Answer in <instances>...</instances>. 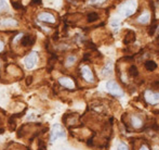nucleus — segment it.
<instances>
[{
	"mask_svg": "<svg viewBox=\"0 0 159 150\" xmlns=\"http://www.w3.org/2000/svg\"><path fill=\"white\" fill-rule=\"evenodd\" d=\"M135 9H136V2L134 0H130V1H127L119 7V12L122 14L123 16H131L135 12Z\"/></svg>",
	"mask_w": 159,
	"mask_h": 150,
	"instance_id": "obj_1",
	"label": "nucleus"
},
{
	"mask_svg": "<svg viewBox=\"0 0 159 150\" xmlns=\"http://www.w3.org/2000/svg\"><path fill=\"white\" fill-rule=\"evenodd\" d=\"M106 88H107V91L112 96H115V97H120V96H122L123 95V91L122 89L120 88L118 84L116 83V82H114V81H109L107 82L106 84Z\"/></svg>",
	"mask_w": 159,
	"mask_h": 150,
	"instance_id": "obj_2",
	"label": "nucleus"
},
{
	"mask_svg": "<svg viewBox=\"0 0 159 150\" xmlns=\"http://www.w3.org/2000/svg\"><path fill=\"white\" fill-rule=\"evenodd\" d=\"M66 134H65V130L62 127L60 124H54L53 127L51 129V135H50V141L53 143L55 141L57 138H61V137H65Z\"/></svg>",
	"mask_w": 159,
	"mask_h": 150,
	"instance_id": "obj_3",
	"label": "nucleus"
},
{
	"mask_svg": "<svg viewBox=\"0 0 159 150\" xmlns=\"http://www.w3.org/2000/svg\"><path fill=\"white\" fill-rule=\"evenodd\" d=\"M144 98L146 100V102L150 104H159V93H153L152 90H146L144 93Z\"/></svg>",
	"mask_w": 159,
	"mask_h": 150,
	"instance_id": "obj_4",
	"label": "nucleus"
},
{
	"mask_svg": "<svg viewBox=\"0 0 159 150\" xmlns=\"http://www.w3.org/2000/svg\"><path fill=\"white\" fill-rule=\"evenodd\" d=\"M37 61H38V53L37 52H31V54H28L24 60L25 67L27 69H33L36 65Z\"/></svg>",
	"mask_w": 159,
	"mask_h": 150,
	"instance_id": "obj_5",
	"label": "nucleus"
},
{
	"mask_svg": "<svg viewBox=\"0 0 159 150\" xmlns=\"http://www.w3.org/2000/svg\"><path fill=\"white\" fill-rule=\"evenodd\" d=\"M80 71H81L82 77L84 78L87 82H89V83H93V82H94V75H93L91 69L88 67V65L82 67Z\"/></svg>",
	"mask_w": 159,
	"mask_h": 150,
	"instance_id": "obj_6",
	"label": "nucleus"
},
{
	"mask_svg": "<svg viewBox=\"0 0 159 150\" xmlns=\"http://www.w3.org/2000/svg\"><path fill=\"white\" fill-rule=\"evenodd\" d=\"M38 20L40 22L53 24L55 22V16L51 14V13H49V12H41V13L38 14Z\"/></svg>",
	"mask_w": 159,
	"mask_h": 150,
	"instance_id": "obj_7",
	"label": "nucleus"
},
{
	"mask_svg": "<svg viewBox=\"0 0 159 150\" xmlns=\"http://www.w3.org/2000/svg\"><path fill=\"white\" fill-rule=\"evenodd\" d=\"M59 83L61 84L63 87L65 88H68V89H75V83H74V81H73L72 78L69 77H66V76H64V77H61L59 79Z\"/></svg>",
	"mask_w": 159,
	"mask_h": 150,
	"instance_id": "obj_8",
	"label": "nucleus"
},
{
	"mask_svg": "<svg viewBox=\"0 0 159 150\" xmlns=\"http://www.w3.org/2000/svg\"><path fill=\"white\" fill-rule=\"evenodd\" d=\"M19 25V22L14 19H3L0 21V26L2 27H14Z\"/></svg>",
	"mask_w": 159,
	"mask_h": 150,
	"instance_id": "obj_9",
	"label": "nucleus"
},
{
	"mask_svg": "<svg viewBox=\"0 0 159 150\" xmlns=\"http://www.w3.org/2000/svg\"><path fill=\"white\" fill-rule=\"evenodd\" d=\"M34 42H35V38L31 35H25V36L22 38V46L24 47H31V45H34Z\"/></svg>",
	"mask_w": 159,
	"mask_h": 150,
	"instance_id": "obj_10",
	"label": "nucleus"
},
{
	"mask_svg": "<svg viewBox=\"0 0 159 150\" xmlns=\"http://www.w3.org/2000/svg\"><path fill=\"white\" fill-rule=\"evenodd\" d=\"M133 42H135V34H134V32L129 31L126 37H124V39H123V42L126 45H129V44H132Z\"/></svg>",
	"mask_w": 159,
	"mask_h": 150,
	"instance_id": "obj_11",
	"label": "nucleus"
},
{
	"mask_svg": "<svg viewBox=\"0 0 159 150\" xmlns=\"http://www.w3.org/2000/svg\"><path fill=\"white\" fill-rule=\"evenodd\" d=\"M131 123L134 128H141L143 126V121L140 116H132L131 118Z\"/></svg>",
	"mask_w": 159,
	"mask_h": 150,
	"instance_id": "obj_12",
	"label": "nucleus"
},
{
	"mask_svg": "<svg viewBox=\"0 0 159 150\" xmlns=\"http://www.w3.org/2000/svg\"><path fill=\"white\" fill-rule=\"evenodd\" d=\"M144 65H145V69L147 70V71H155L156 69H157V64L155 61H152V60H148V61H145L144 63Z\"/></svg>",
	"mask_w": 159,
	"mask_h": 150,
	"instance_id": "obj_13",
	"label": "nucleus"
},
{
	"mask_svg": "<svg viewBox=\"0 0 159 150\" xmlns=\"http://www.w3.org/2000/svg\"><path fill=\"white\" fill-rule=\"evenodd\" d=\"M113 72V67H112V63L108 62L105 67H103L102 70V75L103 76H108V75H110Z\"/></svg>",
	"mask_w": 159,
	"mask_h": 150,
	"instance_id": "obj_14",
	"label": "nucleus"
},
{
	"mask_svg": "<svg viewBox=\"0 0 159 150\" xmlns=\"http://www.w3.org/2000/svg\"><path fill=\"white\" fill-rule=\"evenodd\" d=\"M138 22L140 24H147L149 22V14L148 13H144L141 16L138 17Z\"/></svg>",
	"mask_w": 159,
	"mask_h": 150,
	"instance_id": "obj_15",
	"label": "nucleus"
},
{
	"mask_svg": "<svg viewBox=\"0 0 159 150\" xmlns=\"http://www.w3.org/2000/svg\"><path fill=\"white\" fill-rule=\"evenodd\" d=\"M98 20V14L96 12H90L87 15V21L89 23H92V22H95Z\"/></svg>",
	"mask_w": 159,
	"mask_h": 150,
	"instance_id": "obj_16",
	"label": "nucleus"
},
{
	"mask_svg": "<svg viewBox=\"0 0 159 150\" xmlns=\"http://www.w3.org/2000/svg\"><path fill=\"white\" fill-rule=\"evenodd\" d=\"M129 74H130V76H132V77H136V76L139 75L138 67H135V65H131V67H129Z\"/></svg>",
	"mask_w": 159,
	"mask_h": 150,
	"instance_id": "obj_17",
	"label": "nucleus"
},
{
	"mask_svg": "<svg viewBox=\"0 0 159 150\" xmlns=\"http://www.w3.org/2000/svg\"><path fill=\"white\" fill-rule=\"evenodd\" d=\"M76 60H77V58L75 56H68L66 59V67H72L73 64L76 62Z\"/></svg>",
	"mask_w": 159,
	"mask_h": 150,
	"instance_id": "obj_18",
	"label": "nucleus"
},
{
	"mask_svg": "<svg viewBox=\"0 0 159 150\" xmlns=\"http://www.w3.org/2000/svg\"><path fill=\"white\" fill-rule=\"evenodd\" d=\"M156 28H157V25H156V24H153V25L149 27L148 34L150 35V36H153V35L155 34V31H156Z\"/></svg>",
	"mask_w": 159,
	"mask_h": 150,
	"instance_id": "obj_19",
	"label": "nucleus"
},
{
	"mask_svg": "<svg viewBox=\"0 0 159 150\" xmlns=\"http://www.w3.org/2000/svg\"><path fill=\"white\" fill-rule=\"evenodd\" d=\"M8 8V5H7V2H5V0H0V12L1 11L5 10Z\"/></svg>",
	"mask_w": 159,
	"mask_h": 150,
	"instance_id": "obj_20",
	"label": "nucleus"
},
{
	"mask_svg": "<svg viewBox=\"0 0 159 150\" xmlns=\"http://www.w3.org/2000/svg\"><path fill=\"white\" fill-rule=\"evenodd\" d=\"M118 150H129L128 146L126 145V144H123V143H120L118 145V148H117Z\"/></svg>",
	"mask_w": 159,
	"mask_h": 150,
	"instance_id": "obj_21",
	"label": "nucleus"
},
{
	"mask_svg": "<svg viewBox=\"0 0 159 150\" xmlns=\"http://www.w3.org/2000/svg\"><path fill=\"white\" fill-rule=\"evenodd\" d=\"M104 1H106V0H90V3L91 5H101Z\"/></svg>",
	"mask_w": 159,
	"mask_h": 150,
	"instance_id": "obj_22",
	"label": "nucleus"
},
{
	"mask_svg": "<svg viewBox=\"0 0 159 150\" xmlns=\"http://www.w3.org/2000/svg\"><path fill=\"white\" fill-rule=\"evenodd\" d=\"M119 23H120V21H119L118 19H114L113 22H112V25H113L114 27H118Z\"/></svg>",
	"mask_w": 159,
	"mask_h": 150,
	"instance_id": "obj_23",
	"label": "nucleus"
},
{
	"mask_svg": "<svg viewBox=\"0 0 159 150\" xmlns=\"http://www.w3.org/2000/svg\"><path fill=\"white\" fill-rule=\"evenodd\" d=\"M12 5H13L15 9H22V5H21V3H15V1L12 2Z\"/></svg>",
	"mask_w": 159,
	"mask_h": 150,
	"instance_id": "obj_24",
	"label": "nucleus"
},
{
	"mask_svg": "<svg viewBox=\"0 0 159 150\" xmlns=\"http://www.w3.org/2000/svg\"><path fill=\"white\" fill-rule=\"evenodd\" d=\"M31 5H41V0H31Z\"/></svg>",
	"mask_w": 159,
	"mask_h": 150,
	"instance_id": "obj_25",
	"label": "nucleus"
},
{
	"mask_svg": "<svg viewBox=\"0 0 159 150\" xmlns=\"http://www.w3.org/2000/svg\"><path fill=\"white\" fill-rule=\"evenodd\" d=\"M152 86L155 88H157V89H159V82H155V83L152 84Z\"/></svg>",
	"mask_w": 159,
	"mask_h": 150,
	"instance_id": "obj_26",
	"label": "nucleus"
},
{
	"mask_svg": "<svg viewBox=\"0 0 159 150\" xmlns=\"http://www.w3.org/2000/svg\"><path fill=\"white\" fill-rule=\"evenodd\" d=\"M140 150H149L148 147H146V146H142L141 148H140Z\"/></svg>",
	"mask_w": 159,
	"mask_h": 150,
	"instance_id": "obj_27",
	"label": "nucleus"
},
{
	"mask_svg": "<svg viewBox=\"0 0 159 150\" xmlns=\"http://www.w3.org/2000/svg\"><path fill=\"white\" fill-rule=\"evenodd\" d=\"M3 50V42H0V52Z\"/></svg>",
	"mask_w": 159,
	"mask_h": 150,
	"instance_id": "obj_28",
	"label": "nucleus"
}]
</instances>
